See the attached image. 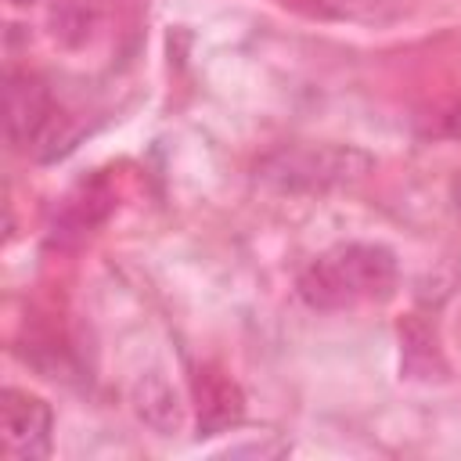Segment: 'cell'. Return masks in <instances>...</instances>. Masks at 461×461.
<instances>
[{
	"instance_id": "1",
	"label": "cell",
	"mask_w": 461,
	"mask_h": 461,
	"mask_svg": "<svg viewBox=\"0 0 461 461\" xmlns=\"http://www.w3.org/2000/svg\"><path fill=\"white\" fill-rule=\"evenodd\" d=\"M396 277L400 263L393 249L378 241H339L299 270L295 292L310 310L335 313L389 299Z\"/></svg>"
},
{
	"instance_id": "2",
	"label": "cell",
	"mask_w": 461,
	"mask_h": 461,
	"mask_svg": "<svg viewBox=\"0 0 461 461\" xmlns=\"http://www.w3.org/2000/svg\"><path fill=\"white\" fill-rule=\"evenodd\" d=\"M375 158L353 144H303L259 162V176L281 191H328L360 180Z\"/></svg>"
},
{
	"instance_id": "3",
	"label": "cell",
	"mask_w": 461,
	"mask_h": 461,
	"mask_svg": "<svg viewBox=\"0 0 461 461\" xmlns=\"http://www.w3.org/2000/svg\"><path fill=\"white\" fill-rule=\"evenodd\" d=\"M54 411L43 396L7 385L0 393V447L14 461H40L50 454Z\"/></svg>"
},
{
	"instance_id": "4",
	"label": "cell",
	"mask_w": 461,
	"mask_h": 461,
	"mask_svg": "<svg viewBox=\"0 0 461 461\" xmlns=\"http://www.w3.org/2000/svg\"><path fill=\"white\" fill-rule=\"evenodd\" d=\"M54 126V101L29 72L7 76V137L14 148H36Z\"/></svg>"
},
{
	"instance_id": "5",
	"label": "cell",
	"mask_w": 461,
	"mask_h": 461,
	"mask_svg": "<svg viewBox=\"0 0 461 461\" xmlns=\"http://www.w3.org/2000/svg\"><path fill=\"white\" fill-rule=\"evenodd\" d=\"M194 396H198V436H216L230 425H238L245 414V396H241L238 382L216 367L198 371Z\"/></svg>"
},
{
	"instance_id": "6",
	"label": "cell",
	"mask_w": 461,
	"mask_h": 461,
	"mask_svg": "<svg viewBox=\"0 0 461 461\" xmlns=\"http://www.w3.org/2000/svg\"><path fill=\"white\" fill-rule=\"evenodd\" d=\"M130 400H133L137 418H140L148 429H155L158 436H173V432L184 425L180 396H176V389H173L158 371L140 375L137 385H133V396H130Z\"/></svg>"
},
{
	"instance_id": "7",
	"label": "cell",
	"mask_w": 461,
	"mask_h": 461,
	"mask_svg": "<svg viewBox=\"0 0 461 461\" xmlns=\"http://www.w3.org/2000/svg\"><path fill=\"white\" fill-rule=\"evenodd\" d=\"M443 137L461 140V104H454V108L443 115Z\"/></svg>"
},
{
	"instance_id": "8",
	"label": "cell",
	"mask_w": 461,
	"mask_h": 461,
	"mask_svg": "<svg viewBox=\"0 0 461 461\" xmlns=\"http://www.w3.org/2000/svg\"><path fill=\"white\" fill-rule=\"evenodd\" d=\"M450 202H454V212L461 216V176L450 184Z\"/></svg>"
}]
</instances>
